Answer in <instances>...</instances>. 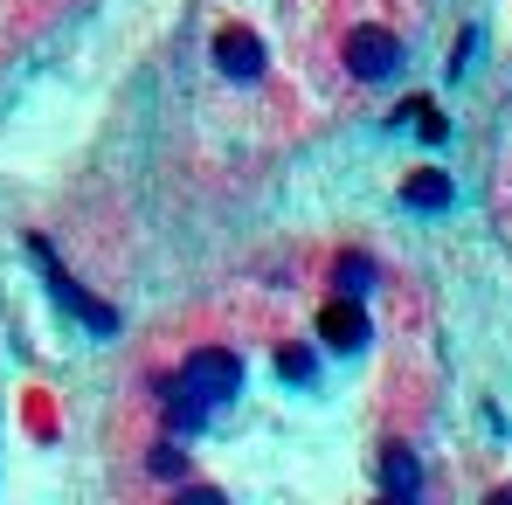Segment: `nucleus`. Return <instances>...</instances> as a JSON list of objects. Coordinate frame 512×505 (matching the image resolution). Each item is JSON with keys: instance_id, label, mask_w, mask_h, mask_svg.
<instances>
[{"instance_id": "20e7f679", "label": "nucleus", "mask_w": 512, "mask_h": 505, "mask_svg": "<svg viewBox=\"0 0 512 505\" xmlns=\"http://www.w3.org/2000/svg\"><path fill=\"white\" fill-rule=\"evenodd\" d=\"M319 333H326V346H340V353H360L367 346V312L353 298H340V305L319 312Z\"/></svg>"}, {"instance_id": "39448f33", "label": "nucleus", "mask_w": 512, "mask_h": 505, "mask_svg": "<svg viewBox=\"0 0 512 505\" xmlns=\"http://www.w3.org/2000/svg\"><path fill=\"white\" fill-rule=\"evenodd\" d=\"M381 492H388V499H416V492H423V464L409 457V443H388V457H381Z\"/></svg>"}, {"instance_id": "423d86ee", "label": "nucleus", "mask_w": 512, "mask_h": 505, "mask_svg": "<svg viewBox=\"0 0 512 505\" xmlns=\"http://www.w3.org/2000/svg\"><path fill=\"white\" fill-rule=\"evenodd\" d=\"M450 201H457V187H450V173H436V167H423L402 187V208H423V215H443Z\"/></svg>"}, {"instance_id": "6e6552de", "label": "nucleus", "mask_w": 512, "mask_h": 505, "mask_svg": "<svg viewBox=\"0 0 512 505\" xmlns=\"http://www.w3.org/2000/svg\"><path fill=\"white\" fill-rule=\"evenodd\" d=\"M277 374L305 388V381H312V353H305V346H284V353H277Z\"/></svg>"}, {"instance_id": "1a4fd4ad", "label": "nucleus", "mask_w": 512, "mask_h": 505, "mask_svg": "<svg viewBox=\"0 0 512 505\" xmlns=\"http://www.w3.org/2000/svg\"><path fill=\"white\" fill-rule=\"evenodd\" d=\"M153 471H160V478L180 471V443H160V450H153Z\"/></svg>"}, {"instance_id": "f257e3e1", "label": "nucleus", "mask_w": 512, "mask_h": 505, "mask_svg": "<svg viewBox=\"0 0 512 505\" xmlns=\"http://www.w3.org/2000/svg\"><path fill=\"white\" fill-rule=\"evenodd\" d=\"M201 409H222V402H236L243 395V360L229 353V346H201V353H187L180 360V374H173Z\"/></svg>"}, {"instance_id": "7ed1b4c3", "label": "nucleus", "mask_w": 512, "mask_h": 505, "mask_svg": "<svg viewBox=\"0 0 512 505\" xmlns=\"http://www.w3.org/2000/svg\"><path fill=\"white\" fill-rule=\"evenodd\" d=\"M215 70H222L229 84H256V77H263V42H256L250 28H222V35H215Z\"/></svg>"}, {"instance_id": "0eeeda50", "label": "nucleus", "mask_w": 512, "mask_h": 505, "mask_svg": "<svg viewBox=\"0 0 512 505\" xmlns=\"http://www.w3.org/2000/svg\"><path fill=\"white\" fill-rule=\"evenodd\" d=\"M333 284H340V298L374 291V256H340V263H333Z\"/></svg>"}, {"instance_id": "f03ea898", "label": "nucleus", "mask_w": 512, "mask_h": 505, "mask_svg": "<svg viewBox=\"0 0 512 505\" xmlns=\"http://www.w3.org/2000/svg\"><path fill=\"white\" fill-rule=\"evenodd\" d=\"M395 63H402V42H395L388 28L360 21V28L346 35V70H353L360 84H381V77H395Z\"/></svg>"}]
</instances>
